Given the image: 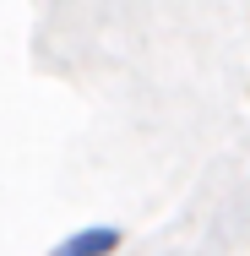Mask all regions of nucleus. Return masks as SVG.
Returning a JSON list of instances; mask_svg holds the SVG:
<instances>
[{
	"mask_svg": "<svg viewBox=\"0 0 250 256\" xmlns=\"http://www.w3.org/2000/svg\"><path fill=\"white\" fill-rule=\"evenodd\" d=\"M120 246H125V229L120 224H87V229L65 234L49 256H114Z\"/></svg>",
	"mask_w": 250,
	"mask_h": 256,
	"instance_id": "1",
	"label": "nucleus"
}]
</instances>
